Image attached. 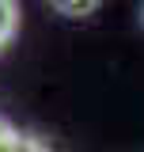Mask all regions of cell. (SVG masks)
Returning a JSON list of instances; mask_svg holds the SVG:
<instances>
[{"label":"cell","mask_w":144,"mask_h":152,"mask_svg":"<svg viewBox=\"0 0 144 152\" xmlns=\"http://www.w3.org/2000/svg\"><path fill=\"white\" fill-rule=\"evenodd\" d=\"M0 152H27V137L4 118H0Z\"/></svg>","instance_id":"3957f363"},{"label":"cell","mask_w":144,"mask_h":152,"mask_svg":"<svg viewBox=\"0 0 144 152\" xmlns=\"http://www.w3.org/2000/svg\"><path fill=\"white\" fill-rule=\"evenodd\" d=\"M137 23H140V31H144V0L137 4Z\"/></svg>","instance_id":"277c9868"},{"label":"cell","mask_w":144,"mask_h":152,"mask_svg":"<svg viewBox=\"0 0 144 152\" xmlns=\"http://www.w3.org/2000/svg\"><path fill=\"white\" fill-rule=\"evenodd\" d=\"M19 34V0H0V53Z\"/></svg>","instance_id":"7a4b0ae2"},{"label":"cell","mask_w":144,"mask_h":152,"mask_svg":"<svg viewBox=\"0 0 144 152\" xmlns=\"http://www.w3.org/2000/svg\"><path fill=\"white\" fill-rule=\"evenodd\" d=\"M103 4L106 0H46V8L53 12V15H61V19H91V15H99L103 12Z\"/></svg>","instance_id":"6da1fadb"}]
</instances>
